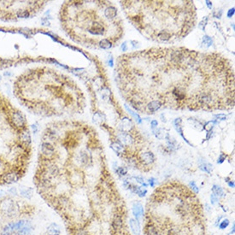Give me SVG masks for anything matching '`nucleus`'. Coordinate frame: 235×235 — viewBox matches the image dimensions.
I'll use <instances>...</instances> for the list:
<instances>
[{
	"label": "nucleus",
	"mask_w": 235,
	"mask_h": 235,
	"mask_svg": "<svg viewBox=\"0 0 235 235\" xmlns=\"http://www.w3.org/2000/svg\"><path fill=\"white\" fill-rule=\"evenodd\" d=\"M110 148H111L119 157H123V156H125L126 153H127V149L121 145L120 142H118V141H116V140L111 142Z\"/></svg>",
	"instance_id": "9d476101"
},
{
	"label": "nucleus",
	"mask_w": 235,
	"mask_h": 235,
	"mask_svg": "<svg viewBox=\"0 0 235 235\" xmlns=\"http://www.w3.org/2000/svg\"><path fill=\"white\" fill-rule=\"evenodd\" d=\"M115 71L121 95L139 112L151 101L176 110L234 108V68L219 53L151 48L120 56Z\"/></svg>",
	"instance_id": "f257e3e1"
},
{
	"label": "nucleus",
	"mask_w": 235,
	"mask_h": 235,
	"mask_svg": "<svg viewBox=\"0 0 235 235\" xmlns=\"http://www.w3.org/2000/svg\"><path fill=\"white\" fill-rule=\"evenodd\" d=\"M125 107H126V109H127V110L129 112V114L131 115L132 116H133V118L136 120V121L138 122V123H141V121H142V120H141V118H140V116H139V115L137 114V113H135V112H133L132 109H130L127 107V105H125Z\"/></svg>",
	"instance_id": "412c9836"
},
{
	"label": "nucleus",
	"mask_w": 235,
	"mask_h": 235,
	"mask_svg": "<svg viewBox=\"0 0 235 235\" xmlns=\"http://www.w3.org/2000/svg\"><path fill=\"white\" fill-rule=\"evenodd\" d=\"M168 235H177V233H176L175 231H174V230H170L169 232V234H168Z\"/></svg>",
	"instance_id": "79ce46f5"
},
{
	"label": "nucleus",
	"mask_w": 235,
	"mask_h": 235,
	"mask_svg": "<svg viewBox=\"0 0 235 235\" xmlns=\"http://www.w3.org/2000/svg\"><path fill=\"white\" fill-rule=\"evenodd\" d=\"M234 9H232L230 11H229V14H228V16L230 17V16H231V14H234Z\"/></svg>",
	"instance_id": "de8ad7c7"
},
{
	"label": "nucleus",
	"mask_w": 235,
	"mask_h": 235,
	"mask_svg": "<svg viewBox=\"0 0 235 235\" xmlns=\"http://www.w3.org/2000/svg\"><path fill=\"white\" fill-rule=\"evenodd\" d=\"M210 203L212 205H216L217 203H218V198L216 195H214L213 193L210 195Z\"/></svg>",
	"instance_id": "2f4dec72"
},
{
	"label": "nucleus",
	"mask_w": 235,
	"mask_h": 235,
	"mask_svg": "<svg viewBox=\"0 0 235 235\" xmlns=\"http://www.w3.org/2000/svg\"><path fill=\"white\" fill-rule=\"evenodd\" d=\"M226 160V156L224 155V154H221L220 155V157H219V158H218V161H217V163H222L224 161Z\"/></svg>",
	"instance_id": "72a5a7b5"
},
{
	"label": "nucleus",
	"mask_w": 235,
	"mask_h": 235,
	"mask_svg": "<svg viewBox=\"0 0 235 235\" xmlns=\"http://www.w3.org/2000/svg\"><path fill=\"white\" fill-rule=\"evenodd\" d=\"M127 19L147 39L170 43L185 38L197 20L193 1H121Z\"/></svg>",
	"instance_id": "f03ea898"
},
{
	"label": "nucleus",
	"mask_w": 235,
	"mask_h": 235,
	"mask_svg": "<svg viewBox=\"0 0 235 235\" xmlns=\"http://www.w3.org/2000/svg\"><path fill=\"white\" fill-rule=\"evenodd\" d=\"M221 220H222V216H220L216 220V226H218V225H219V223H220V222H221Z\"/></svg>",
	"instance_id": "c03bdc74"
},
{
	"label": "nucleus",
	"mask_w": 235,
	"mask_h": 235,
	"mask_svg": "<svg viewBox=\"0 0 235 235\" xmlns=\"http://www.w3.org/2000/svg\"><path fill=\"white\" fill-rule=\"evenodd\" d=\"M213 127H214V121H208V122L206 123V125L205 126V128L206 131L209 132V131L212 130Z\"/></svg>",
	"instance_id": "c85d7f7f"
},
{
	"label": "nucleus",
	"mask_w": 235,
	"mask_h": 235,
	"mask_svg": "<svg viewBox=\"0 0 235 235\" xmlns=\"http://www.w3.org/2000/svg\"><path fill=\"white\" fill-rule=\"evenodd\" d=\"M103 121V115L101 113H95L93 115V121L96 122L97 124H99V125H102Z\"/></svg>",
	"instance_id": "4be33fe9"
},
{
	"label": "nucleus",
	"mask_w": 235,
	"mask_h": 235,
	"mask_svg": "<svg viewBox=\"0 0 235 235\" xmlns=\"http://www.w3.org/2000/svg\"><path fill=\"white\" fill-rule=\"evenodd\" d=\"M189 186H190V187H191L192 191H193L194 193H199V187H198V186L196 185L195 181H192V182H190Z\"/></svg>",
	"instance_id": "cd10ccee"
},
{
	"label": "nucleus",
	"mask_w": 235,
	"mask_h": 235,
	"mask_svg": "<svg viewBox=\"0 0 235 235\" xmlns=\"http://www.w3.org/2000/svg\"><path fill=\"white\" fill-rule=\"evenodd\" d=\"M31 129H32V132L34 133V134H36L37 132H38V127H37L35 124H33L32 126H31Z\"/></svg>",
	"instance_id": "e433bc0d"
},
{
	"label": "nucleus",
	"mask_w": 235,
	"mask_h": 235,
	"mask_svg": "<svg viewBox=\"0 0 235 235\" xmlns=\"http://www.w3.org/2000/svg\"><path fill=\"white\" fill-rule=\"evenodd\" d=\"M228 184L229 187H231V188H234V182L233 181H229L228 182Z\"/></svg>",
	"instance_id": "a19ab883"
},
{
	"label": "nucleus",
	"mask_w": 235,
	"mask_h": 235,
	"mask_svg": "<svg viewBox=\"0 0 235 235\" xmlns=\"http://www.w3.org/2000/svg\"><path fill=\"white\" fill-rule=\"evenodd\" d=\"M206 4H207V5L209 6V8H210V9H211V8H212V4H211V2H210V1H206Z\"/></svg>",
	"instance_id": "a18cd8bd"
},
{
	"label": "nucleus",
	"mask_w": 235,
	"mask_h": 235,
	"mask_svg": "<svg viewBox=\"0 0 235 235\" xmlns=\"http://www.w3.org/2000/svg\"><path fill=\"white\" fill-rule=\"evenodd\" d=\"M131 43H132L133 48V49H137V47H138V44H139V43L137 42V41H134V40H133V41H131Z\"/></svg>",
	"instance_id": "ea45409f"
},
{
	"label": "nucleus",
	"mask_w": 235,
	"mask_h": 235,
	"mask_svg": "<svg viewBox=\"0 0 235 235\" xmlns=\"http://www.w3.org/2000/svg\"><path fill=\"white\" fill-rule=\"evenodd\" d=\"M138 158H139V164H141L142 166H145V167L151 166L156 162V157H155L154 153L150 151L140 152Z\"/></svg>",
	"instance_id": "0eeeda50"
},
{
	"label": "nucleus",
	"mask_w": 235,
	"mask_h": 235,
	"mask_svg": "<svg viewBox=\"0 0 235 235\" xmlns=\"http://www.w3.org/2000/svg\"><path fill=\"white\" fill-rule=\"evenodd\" d=\"M148 184L151 186V187H156V185L157 184V179H155V178H150L149 180H148Z\"/></svg>",
	"instance_id": "c756f323"
},
{
	"label": "nucleus",
	"mask_w": 235,
	"mask_h": 235,
	"mask_svg": "<svg viewBox=\"0 0 235 235\" xmlns=\"http://www.w3.org/2000/svg\"><path fill=\"white\" fill-rule=\"evenodd\" d=\"M19 196L22 199L30 200L33 196V189L31 187H25V186H20L18 188Z\"/></svg>",
	"instance_id": "1a4fd4ad"
},
{
	"label": "nucleus",
	"mask_w": 235,
	"mask_h": 235,
	"mask_svg": "<svg viewBox=\"0 0 235 235\" xmlns=\"http://www.w3.org/2000/svg\"><path fill=\"white\" fill-rule=\"evenodd\" d=\"M47 235H61V228L58 224L51 223L46 228Z\"/></svg>",
	"instance_id": "4468645a"
},
{
	"label": "nucleus",
	"mask_w": 235,
	"mask_h": 235,
	"mask_svg": "<svg viewBox=\"0 0 235 235\" xmlns=\"http://www.w3.org/2000/svg\"><path fill=\"white\" fill-rule=\"evenodd\" d=\"M5 76H11V73L10 72H4V74Z\"/></svg>",
	"instance_id": "49530a36"
},
{
	"label": "nucleus",
	"mask_w": 235,
	"mask_h": 235,
	"mask_svg": "<svg viewBox=\"0 0 235 235\" xmlns=\"http://www.w3.org/2000/svg\"><path fill=\"white\" fill-rule=\"evenodd\" d=\"M145 234L146 235H159L158 234V230L155 226H153L152 224H148L145 226Z\"/></svg>",
	"instance_id": "dca6fc26"
},
{
	"label": "nucleus",
	"mask_w": 235,
	"mask_h": 235,
	"mask_svg": "<svg viewBox=\"0 0 235 235\" xmlns=\"http://www.w3.org/2000/svg\"><path fill=\"white\" fill-rule=\"evenodd\" d=\"M129 226H130L131 231L133 232V234H141V227H140L139 222H138L137 220H135L134 218H131V219L129 220Z\"/></svg>",
	"instance_id": "9b49d317"
},
{
	"label": "nucleus",
	"mask_w": 235,
	"mask_h": 235,
	"mask_svg": "<svg viewBox=\"0 0 235 235\" xmlns=\"http://www.w3.org/2000/svg\"><path fill=\"white\" fill-rule=\"evenodd\" d=\"M39 153L42 159L53 160L57 157V151L54 144L49 141H43L39 146Z\"/></svg>",
	"instance_id": "39448f33"
},
{
	"label": "nucleus",
	"mask_w": 235,
	"mask_h": 235,
	"mask_svg": "<svg viewBox=\"0 0 235 235\" xmlns=\"http://www.w3.org/2000/svg\"><path fill=\"white\" fill-rule=\"evenodd\" d=\"M8 119H9V121H10L11 127L17 133H19L20 131L24 130L26 128H28L27 127L26 116L23 115V113H22L19 110H16V109H14L9 115Z\"/></svg>",
	"instance_id": "20e7f679"
},
{
	"label": "nucleus",
	"mask_w": 235,
	"mask_h": 235,
	"mask_svg": "<svg viewBox=\"0 0 235 235\" xmlns=\"http://www.w3.org/2000/svg\"><path fill=\"white\" fill-rule=\"evenodd\" d=\"M7 193H10V194H11V195H12V196H14V197H17V196H19L18 188H16V187H10V188L7 190Z\"/></svg>",
	"instance_id": "a878e982"
},
{
	"label": "nucleus",
	"mask_w": 235,
	"mask_h": 235,
	"mask_svg": "<svg viewBox=\"0 0 235 235\" xmlns=\"http://www.w3.org/2000/svg\"><path fill=\"white\" fill-rule=\"evenodd\" d=\"M207 21H208V17H206V19H204L199 24V28H201L203 31H205V26H206V24H207Z\"/></svg>",
	"instance_id": "7c9ffc66"
},
{
	"label": "nucleus",
	"mask_w": 235,
	"mask_h": 235,
	"mask_svg": "<svg viewBox=\"0 0 235 235\" xmlns=\"http://www.w3.org/2000/svg\"><path fill=\"white\" fill-rule=\"evenodd\" d=\"M41 22H42L43 26H50V22L48 21V19L46 18H42L41 19Z\"/></svg>",
	"instance_id": "c9c22d12"
},
{
	"label": "nucleus",
	"mask_w": 235,
	"mask_h": 235,
	"mask_svg": "<svg viewBox=\"0 0 235 235\" xmlns=\"http://www.w3.org/2000/svg\"><path fill=\"white\" fill-rule=\"evenodd\" d=\"M212 43H213V40H212V39H211L210 37L208 36V35H205V36H204V39H203L202 47H204V48H209L210 46L212 45Z\"/></svg>",
	"instance_id": "aec40b11"
},
{
	"label": "nucleus",
	"mask_w": 235,
	"mask_h": 235,
	"mask_svg": "<svg viewBox=\"0 0 235 235\" xmlns=\"http://www.w3.org/2000/svg\"><path fill=\"white\" fill-rule=\"evenodd\" d=\"M155 136L157 137L158 139H163L164 138V133L162 128H158L157 130H153Z\"/></svg>",
	"instance_id": "393cba45"
},
{
	"label": "nucleus",
	"mask_w": 235,
	"mask_h": 235,
	"mask_svg": "<svg viewBox=\"0 0 235 235\" xmlns=\"http://www.w3.org/2000/svg\"><path fill=\"white\" fill-rule=\"evenodd\" d=\"M132 211H133V216L135 217L134 219L137 220L138 222H139L143 217H144V207L141 203L139 202H135L134 204L133 205V209H132Z\"/></svg>",
	"instance_id": "6e6552de"
},
{
	"label": "nucleus",
	"mask_w": 235,
	"mask_h": 235,
	"mask_svg": "<svg viewBox=\"0 0 235 235\" xmlns=\"http://www.w3.org/2000/svg\"><path fill=\"white\" fill-rule=\"evenodd\" d=\"M151 128H152V130H154V128L157 127V125H158V122H157V121H155V120H154V121H151Z\"/></svg>",
	"instance_id": "4c0bfd02"
},
{
	"label": "nucleus",
	"mask_w": 235,
	"mask_h": 235,
	"mask_svg": "<svg viewBox=\"0 0 235 235\" xmlns=\"http://www.w3.org/2000/svg\"><path fill=\"white\" fill-rule=\"evenodd\" d=\"M25 171L19 168L10 167L3 175H0L1 185H10L18 182L24 175Z\"/></svg>",
	"instance_id": "7ed1b4c3"
},
{
	"label": "nucleus",
	"mask_w": 235,
	"mask_h": 235,
	"mask_svg": "<svg viewBox=\"0 0 235 235\" xmlns=\"http://www.w3.org/2000/svg\"><path fill=\"white\" fill-rule=\"evenodd\" d=\"M212 133H213V132H212V130L208 132V134H207V139H209L210 138V136L212 135Z\"/></svg>",
	"instance_id": "37998d69"
},
{
	"label": "nucleus",
	"mask_w": 235,
	"mask_h": 235,
	"mask_svg": "<svg viewBox=\"0 0 235 235\" xmlns=\"http://www.w3.org/2000/svg\"><path fill=\"white\" fill-rule=\"evenodd\" d=\"M133 178L136 180V181H137L138 183L141 184L142 186H144L145 187H148V185H147L146 183H145V180H144V178H143V177H141V176H134Z\"/></svg>",
	"instance_id": "bb28decb"
},
{
	"label": "nucleus",
	"mask_w": 235,
	"mask_h": 235,
	"mask_svg": "<svg viewBox=\"0 0 235 235\" xmlns=\"http://www.w3.org/2000/svg\"><path fill=\"white\" fill-rule=\"evenodd\" d=\"M97 46H98L99 48L103 49V50H109V49L114 47L115 45H114V44L111 42L110 40L104 39H101V40L99 41V43H98V45H97Z\"/></svg>",
	"instance_id": "2eb2a0df"
},
{
	"label": "nucleus",
	"mask_w": 235,
	"mask_h": 235,
	"mask_svg": "<svg viewBox=\"0 0 235 235\" xmlns=\"http://www.w3.org/2000/svg\"><path fill=\"white\" fill-rule=\"evenodd\" d=\"M212 167H213V166H212L211 164H210V163H206L205 162H204V163H201V164L199 165L200 169H201L202 171H204V172L208 173V174H210L211 170L213 169Z\"/></svg>",
	"instance_id": "6ab92c4d"
},
{
	"label": "nucleus",
	"mask_w": 235,
	"mask_h": 235,
	"mask_svg": "<svg viewBox=\"0 0 235 235\" xmlns=\"http://www.w3.org/2000/svg\"><path fill=\"white\" fill-rule=\"evenodd\" d=\"M17 142L22 145L25 149L31 151L32 138H31L30 132L28 128L17 133Z\"/></svg>",
	"instance_id": "423d86ee"
},
{
	"label": "nucleus",
	"mask_w": 235,
	"mask_h": 235,
	"mask_svg": "<svg viewBox=\"0 0 235 235\" xmlns=\"http://www.w3.org/2000/svg\"><path fill=\"white\" fill-rule=\"evenodd\" d=\"M121 50L123 51H126L127 50V43L124 42L122 45H121Z\"/></svg>",
	"instance_id": "58836bf2"
},
{
	"label": "nucleus",
	"mask_w": 235,
	"mask_h": 235,
	"mask_svg": "<svg viewBox=\"0 0 235 235\" xmlns=\"http://www.w3.org/2000/svg\"><path fill=\"white\" fill-rule=\"evenodd\" d=\"M2 80V77H1V75H0V80Z\"/></svg>",
	"instance_id": "09e8293b"
},
{
	"label": "nucleus",
	"mask_w": 235,
	"mask_h": 235,
	"mask_svg": "<svg viewBox=\"0 0 235 235\" xmlns=\"http://www.w3.org/2000/svg\"><path fill=\"white\" fill-rule=\"evenodd\" d=\"M31 12L28 10H21L16 12L17 18H28L30 16Z\"/></svg>",
	"instance_id": "a211bd4d"
},
{
	"label": "nucleus",
	"mask_w": 235,
	"mask_h": 235,
	"mask_svg": "<svg viewBox=\"0 0 235 235\" xmlns=\"http://www.w3.org/2000/svg\"><path fill=\"white\" fill-rule=\"evenodd\" d=\"M215 116H216V118H218V119H220V120H226V118H227L226 115H224V114L216 115Z\"/></svg>",
	"instance_id": "f704fd0d"
},
{
	"label": "nucleus",
	"mask_w": 235,
	"mask_h": 235,
	"mask_svg": "<svg viewBox=\"0 0 235 235\" xmlns=\"http://www.w3.org/2000/svg\"><path fill=\"white\" fill-rule=\"evenodd\" d=\"M7 196H8L7 191H4V190H3V189H0V200L7 198Z\"/></svg>",
	"instance_id": "473e14b6"
},
{
	"label": "nucleus",
	"mask_w": 235,
	"mask_h": 235,
	"mask_svg": "<svg viewBox=\"0 0 235 235\" xmlns=\"http://www.w3.org/2000/svg\"><path fill=\"white\" fill-rule=\"evenodd\" d=\"M212 193L214 195H216L217 198H222V197H224V191L223 189L221 187L219 186H216V185H214L213 187H212Z\"/></svg>",
	"instance_id": "f3484780"
},
{
	"label": "nucleus",
	"mask_w": 235,
	"mask_h": 235,
	"mask_svg": "<svg viewBox=\"0 0 235 235\" xmlns=\"http://www.w3.org/2000/svg\"><path fill=\"white\" fill-rule=\"evenodd\" d=\"M115 173L119 175V176L123 177V176L127 175V169L126 168V167H119V168H117V169H116V170H115Z\"/></svg>",
	"instance_id": "5701e85b"
},
{
	"label": "nucleus",
	"mask_w": 235,
	"mask_h": 235,
	"mask_svg": "<svg viewBox=\"0 0 235 235\" xmlns=\"http://www.w3.org/2000/svg\"><path fill=\"white\" fill-rule=\"evenodd\" d=\"M229 223H230V222H229L228 219V218H225V219H223L222 221L220 222L219 225H218V227H219V228L220 229L224 230V229H226L228 227Z\"/></svg>",
	"instance_id": "b1692460"
},
{
	"label": "nucleus",
	"mask_w": 235,
	"mask_h": 235,
	"mask_svg": "<svg viewBox=\"0 0 235 235\" xmlns=\"http://www.w3.org/2000/svg\"><path fill=\"white\" fill-rule=\"evenodd\" d=\"M127 189H129L132 193L137 194L140 198H144L147 193V190L145 188H142L139 186H135V185H132V184H130V186L128 187Z\"/></svg>",
	"instance_id": "f8f14e48"
},
{
	"label": "nucleus",
	"mask_w": 235,
	"mask_h": 235,
	"mask_svg": "<svg viewBox=\"0 0 235 235\" xmlns=\"http://www.w3.org/2000/svg\"><path fill=\"white\" fill-rule=\"evenodd\" d=\"M112 228L115 232L121 231L122 228H123V220L122 217L119 215L115 216L114 219L112 221Z\"/></svg>",
	"instance_id": "ddd939ff"
}]
</instances>
